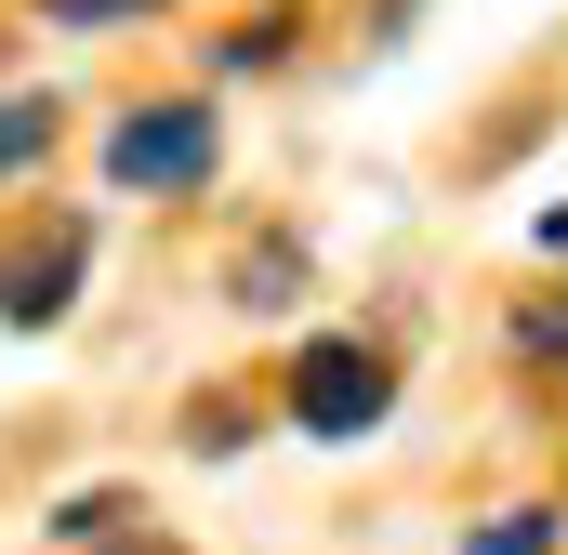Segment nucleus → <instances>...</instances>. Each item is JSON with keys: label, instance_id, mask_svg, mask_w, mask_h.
Instances as JSON below:
<instances>
[{"label": "nucleus", "instance_id": "obj_1", "mask_svg": "<svg viewBox=\"0 0 568 555\" xmlns=\"http://www.w3.org/2000/svg\"><path fill=\"white\" fill-rule=\"evenodd\" d=\"M384 411H397V371H384L371 344L317 331V344L291 357V423H304V436H371Z\"/></svg>", "mask_w": 568, "mask_h": 555}, {"label": "nucleus", "instance_id": "obj_2", "mask_svg": "<svg viewBox=\"0 0 568 555\" xmlns=\"http://www.w3.org/2000/svg\"><path fill=\"white\" fill-rule=\"evenodd\" d=\"M106 172L120 185H199L212 172V107H133L106 133Z\"/></svg>", "mask_w": 568, "mask_h": 555}, {"label": "nucleus", "instance_id": "obj_3", "mask_svg": "<svg viewBox=\"0 0 568 555\" xmlns=\"http://www.w3.org/2000/svg\"><path fill=\"white\" fill-rule=\"evenodd\" d=\"M80 265H93V239H80V225H53L40 252H13V265H0V317H13V331H53V317H67V291H80Z\"/></svg>", "mask_w": 568, "mask_h": 555}, {"label": "nucleus", "instance_id": "obj_4", "mask_svg": "<svg viewBox=\"0 0 568 555\" xmlns=\"http://www.w3.org/2000/svg\"><path fill=\"white\" fill-rule=\"evenodd\" d=\"M463 555H556V503H503V516H489Z\"/></svg>", "mask_w": 568, "mask_h": 555}, {"label": "nucleus", "instance_id": "obj_5", "mask_svg": "<svg viewBox=\"0 0 568 555\" xmlns=\"http://www.w3.org/2000/svg\"><path fill=\"white\" fill-rule=\"evenodd\" d=\"M53 145V93H0V172H27Z\"/></svg>", "mask_w": 568, "mask_h": 555}, {"label": "nucleus", "instance_id": "obj_6", "mask_svg": "<svg viewBox=\"0 0 568 555\" xmlns=\"http://www.w3.org/2000/svg\"><path fill=\"white\" fill-rule=\"evenodd\" d=\"M120 516H133V503H120V490H80V503H67V516H53V529H67V543H120Z\"/></svg>", "mask_w": 568, "mask_h": 555}, {"label": "nucleus", "instance_id": "obj_7", "mask_svg": "<svg viewBox=\"0 0 568 555\" xmlns=\"http://www.w3.org/2000/svg\"><path fill=\"white\" fill-rule=\"evenodd\" d=\"M53 27H120V13H145V0H40Z\"/></svg>", "mask_w": 568, "mask_h": 555}, {"label": "nucleus", "instance_id": "obj_8", "mask_svg": "<svg viewBox=\"0 0 568 555\" xmlns=\"http://www.w3.org/2000/svg\"><path fill=\"white\" fill-rule=\"evenodd\" d=\"M516 344H529V357H556V344H568V304H542V317H516Z\"/></svg>", "mask_w": 568, "mask_h": 555}, {"label": "nucleus", "instance_id": "obj_9", "mask_svg": "<svg viewBox=\"0 0 568 555\" xmlns=\"http://www.w3.org/2000/svg\"><path fill=\"white\" fill-rule=\"evenodd\" d=\"M384 27H410V0H384Z\"/></svg>", "mask_w": 568, "mask_h": 555}]
</instances>
